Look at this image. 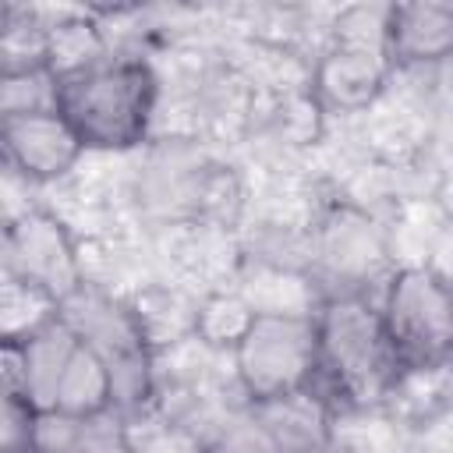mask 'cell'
I'll use <instances>...</instances> for the list:
<instances>
[{"label": "cell", "instance_id": "cell-2", "mask_svg": "<svg viewBox=\"0 0 453 453\" xmlns=\"http://www.w3.org/2000/svg\"><path fill=\"white\" fill-rule=\"evenodd\" d=\"M53 81V106L81 138L85 152H127L149 138L159 103V78L149 60L106 53Z\"/></svg>", "mask_w": 453, "mask_h": 453}, {"label": "cell", "instance_id": "cell-21", "mask_svg": "<svg viewBox=\"0 0 453 453\" xmlns=\"http://www.w3.org/2000/svg\"><path fill=\"white\" fill-rule=\"evenodd\" d=\"M35 425H39V411L21 396H7L4 393V418H0L4 453H32Z\"/></svg>", "mask_w": 453, "mask_h": 453}, {"label": "cell", "instance_id": "cell-13", "mask_svg": "<svg viewBox=\"0 0 453 453\" xmlns=\"http://www.w3.org/2000/svg\"><path fill=\"white\" fill-rule=\"evenodd\" d=\"M0 71L4 78L50 71V21L39 11L7 4L0 21Z\"/></svg>", "mask_w": 453, "mask_h": 453}, {"label": "cell", "instance_id": "cell-6", "mask_svg": "<svg viewBox=\"0 0 453 453\" xmlns=\"http://www.w3.org/2000/svg\"><path fill=\"white\" fill-rule=\"evenodd\" d=\"M311 311H258L251 319V326L230 350L234 375L248 403L283 400L311 389L319 368V336Z\"/></svg>", "mask_w": 453, "mask_h": 453}, {"label": "cell", "instance_id": "cell-11", "mask_svg": "<svg viewBox=\"0 0 453 453\" xmlns=\"http://www.w3.org/2000/svg\"><path fill=\"white\" fill-rule=\"evenodd\" d=\"M386 50L393 67H435L453 57V0L389 4Z\"/></svg>", "mask_w": 453, "mask_h": 453}, {"label": "cell", "instance_id": "cell-12", "mask_svg": "<svg viewBox=\"0 0 453 453\" xmlns=\"http://www.w3.org/2000/svg\"><path fill=\"white\" fill-rule=\"evenodd\" d=\"M251 407L269 428L280 453H336V439H333L336 414L315 389Z\"/></svg>", "mask_w": 453, "mask_h": 453}, {"label": "cell", "instance_id": "cell-5", "mask_svg": "<svg viewBox=\"0 0 453 453\" xmlns=\"http://www.w3.org/2000/svg\"><path fill=\"white\" fill-rule=\"evenodd\" d=\"M375 301L400 372L453 365V276L425 262L400 265Z\"/></svg>", "mask_w": 453, "mask_h": 453}, {"label": "cell", "instance_id": "cell-4", "mask_svg": "<svg viewBox=\"0 0 453 453\" xmlns=\"http://www.w3.org/2000/svg\"><path fill=\"white\" fill-rule=\"evenodd\" d=\"M60 319L103 361L113 389V411L131 425L156 407V354L138 326L131 301L113 297L96 283H81L64 304Z\"/></svg>", "mask_w": 453, "mask_h": 453}, {"label": "cell", "instance_id": "cell-15", "mask_svg": "<svg viewBox=\"0 0 453 453\" xmlns=\"http://www.w3.org/2000/svg\"><path fill=\"white\" fill-rule=\"evenodd\" d=\"M106 53H110V46H106V35L96 18L64 14L57 21H50V74L53 78L81 71V67L103 60Z\"/></svg>", "mask_w": 453, "mask_h": 453}, {"label": "cell", "instance_id": "cell-14", "mask_svg": "<svg viewBox=\"0 0 453 453\" xmlns=\"http://www.w3.org/2000/svg\"><path fill=\"white\" fill-rule=\"evenodd\" d=\"M453 403V365L449 368H414V372H400L386 407L393 414H400L411 425H425L432 421L439 411H446Z\"/></svg>", "mask_w": 453, "mask_h": 453}, {"label": "cell", "instance_id": "cell-18", "mask_svg": "<svg viewBox=\"0 0 453 453\" xmlns=\"http://www.w3.org/2000/svg\"><path fill=\"white\" fill-rule=\"evenodd\" d=\"M131 425H142V439L131 435V428H127L131 453H205V435L195 432L180 418L166 414V418L152 421V414H145V418H138Z\"/></svg>", "mask_w": 453, "mask_h": 453}, {"label": "cell", "instance_id": "cell-8", "mask_svg": "<svg viewBox=\"0 0 453 453\" xmlns=\"http://www.w3.org/2000/svg\"><path fill=\"white\" fill-rule=\"evenodd\" d=\"M386 265V237L368 212L357 205H333L319 216L308 234V273L329 280L333 287L322 297L336 294H368Z\"/></svg>", "mask_w": 453, "mask_h": 453}, {"label": "cell", "instance_id": "cell-17", "mask_svg": "<svg viewBox=\"0 0 453 453\" xmlns=\"http://www.w3.org/2000/svg\"><path fill=\"white\" fill-rule=\"evenodd\" d=\"M258 315L255 304H248L244 297L237 294H219V297H209L198 304V326H195V336L209 347H226L234 350L237 340L244 336V329L251 326V319Z\"/></svg>", "mask_w": 453, "mask_h": 453}, {"label": "cell", "instance_id": "cell-16", "mask_svg": "<svg viewBox=\"0 0 453 453\" xmlns=\"http://www.w3.org/2000/svg\"><path fill=\"white\" fill-rule=\"evenodd\" d=\"M57 315H60V304L50 294L7 276L0 280V329H4L0 343H21Z\"/></svg>", "mask_w": 453, "mask_h": 453}, {"label": "cell", "instance_id": "cell-22", "mask_svg": "<svg viewBox=\"0 0 453 453\" xmlns=\"http://www.w3.org/2000/svg\"><path fill=\"white\" fill-rule=\"evenodd\" d=\"M439 205H442V216H446V223L453 226V173L442 180V188H439Z\"/></svg>", "mask_w": 453, "mask_h": 453}, {"label": "cell", "instance_id": "cell-10", "mask_svg": "<svg viewBox=\"0 0 453 453\" xmlns=\"http://www.w3.org/2000/svg\"><path fill=\"white\" fill-rule=\"evenodd\" d=\"M0 145L7 170H14L28 184L60 180L74 170V163L85 152L81 138L57 113V106L0 117Z\"/></svg>", "mask_w": 453, "mask_h": 453}, {"label": "cell", "instance_id": "cell-19", "mask_svg": "<svg viewBox=\"0 0 453 453\" xmlns=\"http://www.w3.org/2000/svg\"><path fill=\"white\" fill-rule=\"evenodd\" d=\"M205 453H280L269 428L262 425V418L255 414L251 403H244V411L230 414L212 435H205Z\"/></svg>", "mask_w": 453, "mask_h": 453}, {"label": "cell", "instance_id": "cell-3", "mask_svg": "<svg viewBox=\"0 0 453 453\" xmlns=\"http://www.w3.org/2000/svg\"><path fill=\"white\" fill-rule=\"evenodd\" d=\"M4 393L28 400L39 414L113 411V389L92 347L57 315L21 343H0Z\"/></svg>", "mask_w": 453, "mask_h": 453}, {"label": "cell", "instance_id": "cell-7", "mask_svg": "<svg viewBox=\"0 0 453 453\" xmlns=\"http://www.w3.org/2000/svg\"><path fill=\"white\" fill-rule=\"evenodd\" d=\"M386 14L389 7H350L336 18L333 42L311 71V96L322 110L357 113L379 99L393 71Z\"/></svg>", "mask_w": 453, "mask_h": 453}, {"label": "cell", "instance_id": "cell-1", "mask_svg": "<svg viewBox=\"0 0 453 453\" xmlns=\"http://www.w3.org/2000/svg\"><path fill=\"white\" fill-rule=\"evenodd\" d=\"M319 368L311 389L333 407V414L386 407L400 375L389 347L379 301L368 294H336L315 301Z\"/></svg>", "mask_w": 453, "mask_h": 453}, {"label": "cell", "instance_id": "cell-9", "mask_svg": "<svg viewBox=\"0 0 453 453\" xmlns=\"http://www.w3.org/2000/svg\"><path fill=\"white\" fill-rule=\"evenodd\" d=\"M0 265L7 280L35 287L50 294L57 304H64L85 283L78 248L67 226L50 212H21L7 219Z\"/></svg>", "mask_w": 453, "mask_h": 453}, {"label": "cell", "instance_id": "cell-20", "mask_svg": "<svg viewBox=\"0 0 453 453\" xmlns=\"http://www.w3.org/2000/svg\"><path fill=\"white\" fill-rule=\"evenodd\" d=\"M53 92H57V81H53L50 71L4 78V85H0L4 117L7 113H28V110H50L53 106Z\"/></svg>", "mask_w": 453, "mask_h": 453}]
</instances>
